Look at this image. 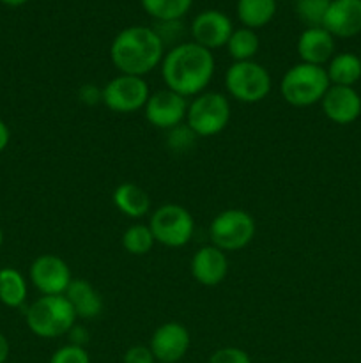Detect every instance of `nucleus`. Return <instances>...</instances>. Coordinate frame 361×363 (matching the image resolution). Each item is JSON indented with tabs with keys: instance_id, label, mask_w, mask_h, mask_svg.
<instances>
[{
	"instance_id": "nucleus-15",
	"label": "nucleus",
	"mask_w": 361,
	"mask_h": 363,
	"mask_svg": "<svg viewBox=\"0 0 361 363\" xmlns=\"http://www.w3.org/2000/svg\"><path fill=\"white\" fill-rule=\"evenodd\" d=\"M321 103L324 116L335 124H350L361 116V98L354 87L331 85Z\"/></svg>"
},
{
	"instance_id": "nucleus-23",
	"label": "nucleus",
	"mask_w": 361,
	"mask_h": 363,
	"mask_svg": "<svg viewBox=\"0 0 361 363\" xmlns=\"http://www.w3.org/2000/svg\"><path fill=\"white\" fill-rule=\"evenodd\" d=\"M258 48H260V41H258L257 32L246 27L234 28L232 35L227 43V50H229V55L232 57L234 62L253 60Z\"/></svg>"
},
{
	"instance_id": "nucleus-5",
	"label": "nucleus",
	"mask_w": 361,
	"mask_h": 363,
	"mask_svg": "<svg viewBox=\"0 0 361 363\" xmlns=\"http://www.w3.org/2000/svg\"><path fill=\"white\" fill-rule=\"evenodd\" d=\"M273 87L269 71L255 60L232 62L225 73V89L236 101L253 105L264 101Z\"/></svg>"
},
{
	"instance_id": "nucleus-3",
	"label": "nucleus",
	"mask_w": 361,
	"mask_h": 363,
	"mask_svg": "<svg viewBox=\"0 0 361 363\" xmlns=\"http://www.w3.org/2000/svg\"><path fill=\"white\" fill-rule=\"evenodd\" d=\"M76 314L64 294L41 296L25 311L28 330L41 339L67 335L76 323Z\"/></svg>"
},
{
	"instance_id": "nucleus-20",
	"label": "nucleus",
	"mask_w": 361,
	"mask_h": 363,
	"mask_svg": "<svg viewBox=\"0 0 361 363\" xmlns=\"http://www.w3.org/2000/svg\"><path fill=\"white\" fill-rule=\"evenodd\" d=\"M236 13L243 27L255 30L275 18L276 0H237Z\"/></svg>"
},
{
	"instance_id": "nucleus-33",
	"label": "nucleus",
	"mask_w": 361,
	"mask_h": 363,
	"mask_svg": "<svg viewBox=\"0 0 361 363\" xmlns=\"http://www.w3.org/2000/svg\"><path fill=\"white\" fill-rule=\"evenodd\" d=\"M69 335H71V340H73L71 344H74V346H81V347H84V344L87 342V339H88L87 332H85L84 328L81 330L76 328V326H73V328H71Z\"/></svg>"
},
{
	"instance_id": "nucleus-11",
	"label": "nucleus",
	"mask_w": 361,
	"mask_h": 363,
	"mask_svg": "<svg viewBox=\"0 0 361 363\" xmlns=\"http://www.w3.org/2000/svg\"><path fill=\"white\" fill-rule=\"evenodd\" d=\"M188 101L170 89H161L149 96L144 106V116L151 126L168 131L186 121Z\"/></svg>"
},
{
	"instance_id": "nucleus-34",
	"label": "nucleus",
	"mask_w": 361,
	"mask_h": 363,
	"mask_svg": "<svg viewBox=\"0 0 361 363\" xmlns=\"http://www.w3.org/2000/svg\"><path fill=\"white\" fill-rule=\"evenodd\" d=\"M11 140V131L9 128H7V124L4 123L2 119H0V152L4 151V149L7 147V144H9Z\"/></svg>"
},
{
	"instance_id": "nucleus-6",
	"label": "nucleus",
	"mask_w": 361,
	"mask_h": 363,
	"mask_svg": "<svg viewBox=\"0 0 361 363\" xmlns=\"http://www.w3.org/2000/svg\"><path fill=\"white\" fill-rule=\"evenodd\" d=\"M230 121V103L227 96L216 91H204L188 103L186 121L197 137H214L222 133Z\"/></svg>"
},
{
	"instance_id": "nucleus-38",
	"label": "nucleus",
	"mask_w": 361,
	"mask_h": 363,
	"mask_svg": "<svg viewBox=\"0 0 361 363\" xmlns=\"http://www.w3.org/2000/svg\"><path fill=\"white\" fill-rule=\"evenodd\" d=\"M360 60H361V57H360Z\"/></svg>"
},
{
	"instance_id": "nucleus-29",
	"label": "nucleus",
	"mask_w": 361,
	"mask_h": 363,
	"mask_svg": "<svg viewBox=\"0 0 361 363\" xmlns=\"http://www.w3.org/2000/svg\"><path fill=\"white\" fill-rule=\"evenodd\" d=\"M50 363H91L88 353L81 346L67 344V346L59 347L50 358Z\"/></svg>"
},
{
	"instance_id": "nucleus-24",
	"label": "nucleus",
	"mask_w": 361,
	"mask_h": 363,
	"mask_svg": "<svg viewBox=\"0 0 361 363\" xmlns=\"http://www.w3.org/2000/svg\"><path fill=\"white\" fill-rule=\"evenodd\" d=\"M140 4L156 21H173L186 16L193 0H140Z\"/></svg>"
},
{
	"instance_id": "nucleus-36",
	"label": "nucleus",
	"mask_w": 361,
	"mask_h": 363,
	"mask_svg": "<svg viewBox=\"0 0 361 363\" xmlns=\"http://www.w3.org/2000/svg\"><path fill=\"white\" fill-rule=\"evenodd\" d=\"M0 2L6 4V6H9V7H20V6H23V4H27L28 0H0Z\"/></svg>"
},
{
	"instance_id": "nucleus-10",
	"label": "nucleus",
	"mask_w": 361,
	"mask_h": 363,
	"mask_svg": "<svg viewBox=\"0 0 361 363\" xmlns=\"http://www.w3.org/2000/svg\"><path fill=\"white\" fill-rule=\"evenodd\" d=\"M30 282L42 296H60L73 282V275L62 257L53 254L39 255L30 264Z\"/></svg>"
},
{
	"instance_id": "nucleus-37",
	"label": "nucleus",
	"mask_w": 361,
	"mask_h": 363,
	"mask_svg": "<svg viewBox=\"0 0 361 363\" xmlns=\"http://www.w3.org/2000/svg\"><path fill=\"white\" fill-rule=\"evenodd\" d=\"M2 243H4V233L2 229H0V247H2Z\"/></svg>"
},
{
	"instance_id": "nucleus-7",
	"label": "nucleus",
	"mask_w": 361,
	"mask_h": 363,
	"mask_svg": "<svg viewBox=\"0 0 361 363\" xmlns=\"http://www.w3.org/2000/svg\"><path fill=\"white\" fill-rule=\"evenodd\" d=\"M255 225L253 216L244 209H223L212 218L209 225V238L211 245L218 247L223 252L243 250L244 247L253 241Z\"/></svg>"
},
{
	"instance_id": "nucleus-19",
	"label": "nucleus",
	"mask_w": 361,
	"mask_h": 363,
	"mask_svg": "<svg viewBox=\"0 0 361 363\" xmlns=\"http://www.w3.org/2000/svg\"><path fill=\"white\" fill-rule=\"evenodd\" d=\"M113 206L119 209L120 215L127 218H142L151 211V199L149 194L134 183H120L113 190Z\"/></svg>"
},
{
	"instance_id": "nucleus-12",
	"label": "nucleus",
	"mask_w": 361,
	"mask_h": 363,
	"mask_svg": "<svg viewBox=\"0 0 361 363\" xmlns=\"http://www.w3.org/2000/svg\"><path fill=\"white\" fill-rule=\"evenodd\" d=\"M190 344L191 337L186 326L177 321H168L154 330L149 347L158 363H177L186 357Z\"/></svg>"
},
{
	"instance_id": "nucleus-22",
	"label": "nucleus",
	"mask_w": 361,
	"mask_h": 363,
	"mask_svg": "<svg viewBox=\"0 0 361 363\" xmlns=\"http://www.w3.org/2000/svg\"><path fill=\"white\" fill-rule=\"evenodd\" d=\"M27 300V282L14 268L0 269V301L6 307H21Z\"/></svg>"
},
{
	"instance_id": "nucleus-25",
	"label": "nucleus",
	"mask_w": 361,
	"mask_h": 363,
	"mask_svg": "<svg viewBox=\"0 0 361 363\" xmlns=\"http://www.w3.org/2000/svg\"><path fill=\"white\" fill-rule=\"evenodd\" d=\"M156 240L152 236V230L144 223H134L127 227L122 234V247L131 255H145L152 250Z\"/></svg>"
},
{
	"instance_id": "nucleus-21",
	"label": "nucleus",
	"mask_w": 361,
	"mask_h": 363,
	"mask_svg": "<svg viewBox=\"0 0 361 363\" xmlns=\"http://www.w3.org/2000/svg\"><path fill=\"white\" fill-rule=\"evenodd\" d=\"M329 84L353 87L361 78V60L354 53H338L333 55L329 66L326 67Z\"/></svg>"
},
{
	"instance_id": "nucleus-14",
	"label": "nucleus",
	"mask_w": 361,
	"mask_h": 363,
	"mask_svg": "<svg viewBox=\"0 0 361 363\" xmlns=\"http://www.w3.org/2000/svg\"><path fill=\"white\" fill-rule=\"evenodd\" d=\"M191 277L197 280L200 286L216 287L227 279L229 273V259L223 250H219L214 245H205L200 247L193 254L190 262Z\"/></svg>"
},
{
	"instance_id": "nucleus-13",
	"label": "nucleus",
	"mask_w": 361,
	"mask_h": 363,
	"mask_svg": "<svg viewBox=\"0 0 361 363\" xmlns=\"http://www.w3.org/2000/svg\"><path fill=\"white\" fill-rule=\"evenodd\" d=\"M234 32L232 20L225 13L216 9H207L198 13L190 25V34L193 43L207 50H216L227 46Z\"/></svg>"
},
{
	"instance_id": "nucleus-28",
	"label": "nucleus",
	"mask_w": 361,
	"mask_h": 363,
	"mask_svg": "<svg viewBox=\"0 0 361 363\" xmlns=\"http://www.w3.org/2000/svg\"><path fill=\"white\" fill-rule=\"evenodd\" d=\"M152 28H154V32L158 34V38L161 39V43L165 46L172 45V48H173V46L184 43V41H180V38L184 35V25L180 20L156 21V25Z\"/></svg>"
},
{
	"instance_id": "nucleus-2",
	"label": "nucleus",
	"mask_w": 361,
	"mask_h": 363,
	"mask_svg": "<svg viewBox=\"0 0 361 363\" xmlns=\"http://www.w3.org/2000/svg\"><path fill=\"white\" fill-rule=\"evenodd\" d=\"M165 45L152 27L131 25L122 28L110 45V59L120 74L145 77L161 64Z\"/></svg>"
},
{
	"instance_id": "nucleus-31",
	"label": "nucleus",
	"mask_w": 361,
	"mask_h": 363,
	"mask_svg": "<svg viewBox=\"0 0 361 363\" xmlns=\"http://www.w3.org/2000/svg\"><path fill=\"white\" fill-rule=\"evenodd\" d=\"M124 363H156L154 354H152L149 346H131L124 353Z\"/></svg>"
},
{
	"instance_id": "nucleus-18",
	"label": "nucleus",
	"mask_w": 361,
	"mask_h": 363,
	"mask_svg": "<svg viewBox=\"0 0 361 363\" xmlns=\"http://www.w3.org/2000/svg\"><path fill=\"white\" fill-rule=\"evenodd\" d=\"M78 319H94L103 311V298L88 280L73 279L64 293Z\"/></svg>"
},
{
	"instance_id": "nucleus-32",
	"label": "nucleus",
	"mask_w": 361,
	"mask_h": 363,
	"mask_svg": "<svg viewBox=\"0 0 361 363\" xmlns=\"http://www.w3.org/2000/svg\"><path fill=\"white\" fill-rule=\"evenodd\" d=\"M103 89H98L96 85L87 84L80 89V101H84L85 105H96V103H101Z\"/></svg>"
},
{
	"instance_id": "nucleus-4",
	"label": "nucleus",
	"mask_w": 361,
	"mask_h": 363,
	"mask_svg": "<svg viewBox=\"0 0 361 363\" xmlns=\"http://www.w3.org/2000/svg\"><path fill=\"white\" fill-rule=\"evenodd\" d=\"M329 87L331 84L324 67L306 62L289 67L280 84L283 99L297 108L321 103Z\"/></svg>"
},
{
	"instance_id": "nucleus-1",
	"label": "nucleus",
	"mask_w": 361,
	"mask_h": 363,
	"mask_svg": "<svg viewBox=\"0 0 361 363\" xmlns=\"http://www.w3.org/2000/svg\"><path fill=\"white\" fill-rule=\"evenodd\" d=\"M159 67L166 89L183 98H195L207 89L214 77L216 62L211 50L193 41H184L165 53Z\"/></svg>"
},
{
	"instance_id": "nucleus-27",
	"label": "nucleus",
	"mask_w": 361,
	"mask_h": 363,
	"mask_svg": "<svg viewBox=\"0 0 361 363\" xmlns=\"http://www.w3.org/2000/svg\"><path fill=\"white\" fill-rule=\"evenodd\" d=\"M197 138V135L190 130V126L186 123L166 131V145L173 152H186L188 149L193 147Z\"/></svg>"
},
{
	"instance_id": "nucleus-8",
	"label": "nucleus",
	"mask_w": 361,
	"mask_h": 363,
	"mask_svg": "<svg viewBox=\"0 0 361 363\" xmlns=\"http://www.w3.org/2000/svg\"><path fill=\"white\" fill-rule=\"evenodd\" d=\"M149 227L156 243L168 248L186 247L195 233V220L186 208L179 204H163L154 209Z\"/></svg>"
},
{
	"instance_id": "nucleus-17",
	"label": "nucleus",
	"mask_w": 361,
	"mask_h": 363,
	"mask_svg": "<svg viewBox=\"0 0 361 363\" xmlns=\"http://www.w3.org/2000/svg\"><path fill=\"white\" fill-rule=\"evenodd\" d=\"M301 62L322 66L335 55V38L324 27H306L297 38Z\"/></svg>"
},
{
	"instance_id": "nucleus-9",
	"label": "nucleus",
	"mask_w": 361,
	"mask_h": 363,
	"mask_svg": "<svg viewBox=\"0 0 361 363\" xmlns=\"http://www.w3.org/2000/svg\"><path fill=\"white\" fill-rule=\"evenodd\" d=\"M151 91L144 77L119 74L103 87L101 103L115 113H133L144 108Z\"/></svg>"
},
{
	"instance_id": "nucleus-26",
	"label": "nucleus",
	"mask_w": 361,
	"mask_h": 363,
	"mask_svg": "<svg viewBox=\"0 0 361 363\" xmlns=\"http://www.w3.org/2000/svg\"><path fill=\"white\" fill-rule=\"evenodd\" d=\"M331 0H296V13L306 27H322Z\"/></svg>"
},
{
	"instance_id": "nucleus-35",
	"label": "nucleus",
	"mask_w": 361,
	"mask_h": 363,
	"mask_svg": "<svg viewBox=\"0 0 361 363\" xmlns=\"http://www.w3.org/2000/svg\"><path fill=\"white\" fill-rule=\"evenodd\" d=\"M7 357H9V342L4 333H0V363H6Z\"/></svg>"
},
{
	"instance_id": "nucleus-30",
	"label": "nucleus",
	"mask_w": 361,
	"mask_h": 363,
	"mask_svg": "<svg viewBox=\"0 0 361 363\" xmlns=\"http://www.w3.org/2000/svg\"><path fill=\"white\" fill-rule=\"evenodd\" d=\"M209 363H251L250 354L239 347H222L214 351Z\"/></svg>"
},
{
	"instance_id": "nucleus-16",
	"label": "nucleus",
	"mask_w": 361,
	"mask_h": 363,
	"mask_svg": "<svg viewBox=\"0 0 361 363\" xmlns=\"http://www.w3.org/2000/svg\"><path fill=\"white\" fill-rule=\"evenodd\" d=\"M322 27L333 38H354L361 32V0H331Z\"/></svg>"
}]
</instances>
